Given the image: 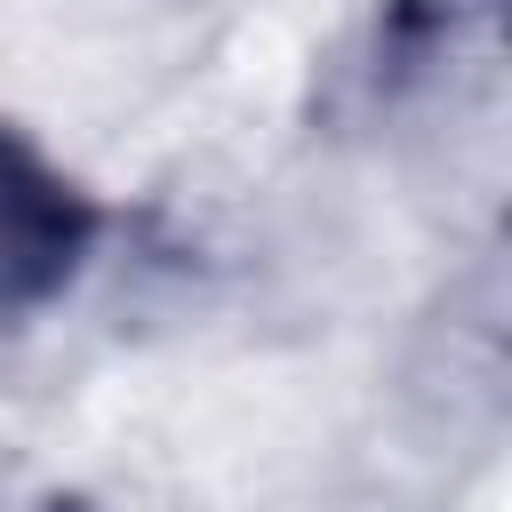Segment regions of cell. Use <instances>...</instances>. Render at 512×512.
<instances>
[{
    "label": "cell",
    "mask_w": 512,
    "mask_h": 512,
    "mask_svg": "<svg viewBox=\"0 0 512 512\" xmlns=\"http://www.w3.org/2000/svg\"><path fill=\"white\" fill-rule=\"evenodd\" d=\"M104 200L16 120H0V328L48 312L96 256Z\"/></svg>",
    "instance_id": "6da1fadb"
}]
</instances>
